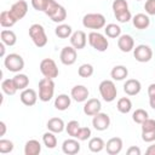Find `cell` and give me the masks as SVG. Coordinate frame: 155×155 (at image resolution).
Wrapping results in <instances>:
<instances>
[{
    "mask_svg": "<svg viewBox=\"0 0 155 155\" xmlns=\"http://www.w3.org/2000/svg\"><path fill=\"white\" fill-rule=\"evenodd\" d=\"M111 7L117 22L127 23L132 19V15H131V11L128 10V4L126 0H114L111 4Z\"/></svg>",
    "mask_w": 155,
    "mask_h": 155,
    "instance_id": "cell-1",
    "label": "cell"
},
{
    "mask_svg": "<svg viewBox=\"0 0 155 155\" xmlns=\"http://www.w3.org/2000/svg\"><path fill=\"white\" fill-rule=\"evenodd\" d=\"M29 36H30L31 41L34 42V45L39 48L46 46L48 42L46 31H45L44 27L39 23H34L29 27Z\"/></svg>",
    "mask_w": 155,
    "mask_h": 155,
    "instance_id": "cell-2",
    "label": "cell"
},
{
    "mask_svg": "<svg viewBox=\"0 0 155 155\" xmlns=\"http://www.w3.org/2000/svg\"><path fill=\"white\" fill-rule=\"evenodd\" d=\"M105 17L102 13L98 12H92V13H87L82 17V25L87 29H92V30H98L105 27Z\"/></svg>",
    "mask_w": 155,
    "mask_h": 155,
    "instance_id": "cell-3",
    "label": "cell"
},
{
    "mask_svg": "<svg viewBox=\"0 0 155 155\" xmlns=\"http://www.w3.org/2000/svg\"><path fill=\"white\" fill-rule=\"evenodd\" d=\"M54 94V81L53 79L42 78L39 81V99L41 102H50Z\"/></svg>",
    "mask_w": 155,
    "mask_h": 155,
    "instance_id": "cell-4",
    "label": "cell"
},
{
    "mask_svg": "<svg viewBox=\"0 0 155 155\" xmlns=\"http://www.w3.org/2000/svg\"><path fill=\"white\" fill-rule=\"evenodd\" d=\"M98 90H99V93H101V97L103 98V101L108 102V103L115 101V98L117 96V88L113 80H103L99 84Z\"/></svg>",
    "mask_w": 155,
    "mask_h": 155,
    "instance_id": "cell-5",
    "label": "cell"
},
{
    "mask_svg": "<svg viewBox=\"0 0 155 155\" xmlns=\"http://www.w3.org/2000/svg\"><path fill=\"white\" fill-rule=\"evenodd\" d=\"M87 40H88V44L92 48H94L96 51L98 52H104L108 50L109 47V41L107 39L105 35L93 30L91 31L88 35H87Z\"/></svg>",
    "mask_w": 155,
    "mask_h": 155,
    "instance_id": "cell-6",
    "label": "cell"
},
{
    "mask_svg": "<svg viewBox=\"0 0 155 155\" xmlns=\"http://www.w3.org/2000/svg\"><path fill=\"white\" fill-rule=\"evenodd\" d=\"M5 68L11 73H21L24 68V59L18 53H10L4 58Z\"/></svg>",
    "mask_w": 155,
    "mask_h": 155,
    "instance_id": "cell-7",
    "label": "cell"
},
{
    "mask_svg": "<svg viewBox=\"0 0 155 155\" xmlns=\"http://www.w3.org/2000/svg\"><path fill=\"white\" fill-rule=\"evenodd\" d=\"M40 71L44 75V78L48 79H56L59 74L58 67L52 58H44L40 62Z\"/></svg>",
    "mask_w": 155,
    "mask_h": 155,
    "instance_id": "cell-8",
    "label": "cell"
},
{
    "mask_svg": "<svg viewBox=\"0 0 155 155\" xmlns=\"http://www.w3.org/2000/svg\"><path fill=\"white\" fill-rule=\"evenodd\" d=\"M133 56L139 63H147L153 58V50L145 44H140L133 48Z\"/></svg>",
    "mask_w": 155,
    "mask_h": 155,
    "instance_id": "cell-9",
    "label": "cell"
},
{
    "mask_svg": "<svg viewBox=\"0 0 155 155\" xmlns=\"http://www.w3.org/2000/svg\"><path fill=\"white\" fill-rule=\"evenodd\" d=\"M10 13L11 16L18 22L19 19H22L27 12H28V2L25 0H18L15 4H12V6L10 7Z\"/></svg>",
    "mask_w": 155,
    "mask_h": 155,
    "instance_id": "cell-10",
    "label": "cell"
},
{
    "mask_svg": "<svg viewBox=\"0 0 155 155\" xmlns=\"http://www.w3.org/2000/svg\"><path fill=\"white\" fill-rule=\"evenodd\" d=\"M76 57H78L76 48H74L71 45L64 46L59 54V59H61L62 64H64V65H73L76 62Z\"/></svg>",
    "mask_w": 155,
    "mask_h": 155,
    "instance_id": "cell-11",
    "label": "cell"
},
{
    "mask_svg": "<svg viewBox=\"0 0 155 155\" xmlns=\"http://www.w3.org/2000/svg\"><path fill=\"white\" fill-rule=\"evenodd\" d=\"M92 126L97 131H105L110 126V116L105 113L99 111L92 119Z\"/></svg>",
    "mask_w": 155,
    "mask_h": 155,
    "instance_id": "cell-12",
    "label": "cell"
},
{
    "mask_svg": "<svg viewBox=\"0 0 155 155\" xmlns=\"http://www.w3.org/2000/svg\"><path fill=\"white\" fill-rule=\"evenodd\" d=\"M88 96H90V91L86 86L84 85H76L71 88L70 91V97L71 99H74L75 102L78 103H82V102H86L88 99Z\"/></svg>",
    "mask_w": 155,
    "mask_h": 155,
    "instance_id": "cell-13",
    "label": "cell"
},
{
    "mask_svg": "<svg viewBox=\"0 0 155 155\" xmlns=\"http://www.w3.org/2000/svg\"><path fill=\"white\" fill-rule=\"evenodd\" d=\"M80 149H81L80 140L74 137L68 138L62 143V151L67 155H75L80 151Z\"/></svg>",
    "mask_w": 155,
    "mask_h": 155,
    "instance_id": "cell-14",
    "label": "cell"
},
{
    "mask_svg": "<svg viewBox=\"0 0 155 155\" xmlns=\"http://www.w3.org/2000/svg\"><path fill=\"white\" fill-rule=\"evenodd\" d=\"M87 44V35L84 30H76L70 36V45L76 50L85 48Z\"/></svg>",
    "mask_w": 155,
    "mask_h": 155,
    "instance_id": "cell-15",
    "label": "cell"
},
{
    "mask_svg": "<svg viewBox=\"0 0 155 155\" xmlns=\"http://www.w3.org/2000/svg\"><path fill=\"white\" fill-rule=\"evenodd\" d=\"M38 98H39V96H38L36 91L33 90V88H28V87H27L25 90H22V92H21V94H19L21 102H22L24 105H27V107H33V105H35Z\"/></svg>",
    "mask_w": 155,
    "mask_h": 155,
    "instance_id": "cell-16",
    "label": "cell"
},
{
    "mask_svg": "<svg viewBox=\"0 0 155 155\" xmlns=\"http://www.w3.org/2000/svg\"><path fill=\"white\" fill-rule=\"evenodd\" d=\"M102 110V103L97 98H90L84 104V113L87 116H94Z\"/></svg>",
    "mask_w": 155,
    "mask_h": 155,
    "instance_id": "cell-17",
    "label": "cell"
},
{
    "mask_svg": "<svg viewBox=\"0 0 155 155\" xmlns=\"http://www.w3.org/2000/svg\"><path fill=\"white\" fill-rule=\"evenodd\" d=\"M117 47L121 52H131L134 48V40L128 34H121L117 38Z\"/></svg>",
    "mask_w": 155,
    "mask_h": 155,
    "instance_id": "cell-18",
    "label": "cell"
},
{
    "mask_svg": "<svg viewBox=\"0 0 155 155\" xmlns=\"http://www.w3.org/2000/svg\"><path fill=\"white\" fill-rule=\"evenodd\" d=\"M124 147L122 139L120 137H113L105 143V150L109 155H117L121 153Z\"/></svg>",
    "mask_w": 155,
    "mask_h": 155,
    "instance_id": "cell-19",
    "label": "cell"
},
{
    "mask_svg": "<svg viewBox=\"0 0 155 155\" xmlns=\"http://www.w3.org/2000/svg\"><path fill=\"white\" fill-rule=\"evenodd\" d=\"M142 90V84L137 79H128L124 84V91L127 96H136Z\"/></svg>",
    "mask_w": 155,
    "mask_h": 155,
    "instance_id": "cell-20",
    "label": "cell"
},
{
    "mask_svg": "<svg viewBox=\"0 0 155 155\" xmlns=\"http://www.w3.org/2000/svg\"><path fill=\"white\" fill-rule=\"evenodd\" d=\"M132 23L134 25V28L139 29V30H144L148 29L150 25V18L149 15L145 13H137L132 17Z\"/></svg>",
    "mask_w": 155,
    "mask_h": 155,
    "instance_id": "cell-21",
    "label": "cell"
},
{
    "mask_svg": "<svg viewBox=\"0 0 155 155\" xmlns=\"http://www.w3.org/2000/svg\"><path fill=\"white\" fill-rule=\"evenodd\" d=\"M70 104H71V97L65 93H61L54 98V108L57 110L64 111L70 107Z\"/></svg>",
    "mask_w": 155,
    "mask_h": 155,
    "instance_id": "cell-22",
    "label": "cell"
},
{
    "mask_svg": "<svg viewBox=\"0 0 155 155\" xmlns=\"http://www.w3.org/2000/svg\"><path fill=\"white\" fill-rule=\"evenodd\" d=\"M46 127L48 131H51L53 133H61L65 130V124L61 117H51L47 121Z\"/></svg>",
    "mask_w": 155,
    "mask_h": 155,
    "instance_id": "cell-23",
    "label": "cell"
},
{
    "mask_svg": "<svg viewBox=\"0 0 155 155\" xmlns=\"http://www.w3.org/2000/svg\"><path fill=\"white\" fill-rule=\"evenodd\" d=\"M41 153V144L36 139H29L24 145V155H39Z\"/></svg>",
    "mask_w": 155,
    "mask_h": 155,
    "instance_id": "cell-24",
    "label": "cell"
},
{
    "mask_svg": "<svg viewBox=\"0 0 155 155\" xmlns=\"http://www.w3.org/2000/svg\"><path fill=\"white\" fill-rule=\"evenodd\" d=\"M127 75H128V69L125 65H115L110 71V76L114 81H122L127 78Z\"/></svg>",
    "mask_w": 155,
    "mask_h": 155,
    "instance_id": "cell-25",
    "label": "cell"
},
{
    "mask_svg": "<svg viewBox=\"0 0 155 155\" xmlns=\"http://www.w3.org/2000/svg\"><path fill=\"white\" fill-rule=\"evenodd\" d=\"M0 39L6 46H13L17 42V36L15 31L10 29H2L0 33Z\"/></svg>",
    "mask_w": 155,
    "mask_h": 155,
    "instance_id": "cell-26",
    "label": "cell"
},
{
    "mask_svg": "<svg viewBox=\"0 0 155 155\" xmlns=\"http://www.w3.org/2000/svg\"><path fill=\"white\" fill-rule=\"evenodd\" d=\"M88 149L92 153H101L103 149H105V142L101 137H93L88 140Z\"/></svg>",
    "mask_w": 155,
    "mask_h": 155,
    "instance_id": "cell-27",
    "label": "cell"
},
{
    "mask_svg": "<svg viewBox=\"0 0 155 155\" xmlns=\"http://www.w3.org/2000/svg\"><path fill=\"white\" fill-rule=\"evenodd\" d=\"M54 34L59 38V39H68L73 34V29L69 24H64V23H61L56 27L54 29Z\"/></svg>",
    "mask_w": 155,
    "mask_h": 155,
    "instance_id": "cell-28",
    "label": "cell"
},
{
    "mask_svg": "<svg viewBox=\"0 0 155 155\" xmlns=\"http://www.w3.org/2000/svg\"><path fill=\"white\" fill-rule=\"evenodd\" d=\"M17 23V21L11 16L8 10H5L0 13V24L2 28H11Z\"/></svg>",
    "mask_w": 155,
    "mask_h": 155,
    "instance_id": "cell-29",
    "label": "cell"
},
{
    "mask_svg": "<svg viewBox=\"0 0 155 155\" xmlns=\"http://www.w3.org/2000/svg\"><path fill=\"white\" fill-rule=\"evenodd\" d=\"M42 143L47 149H54L57 147V137L56 133L47 131L42 134Z\"/></svg>",
    "mask_w": 155,
    "mask_h": 155,
    "instance_id": "cell-30",
    "label": "cell"
},
{
    "mask_svg": "<svg viewBox=\"0 0 155 155\" xmlns=\"http://www.w3.org/2000/svg\"><path fill=\"white\" fill-rule=\"evenodd\" d=\"M104 33L110 39H117L121 35V28L115 23H109L104 27Z\"/></svg>",
    "mask_w": 155,
    "mask_h": 155,
    "instance_id": "cell-31",
    "label": "cell"
},
{
    "mask_svg": "<svg viewBox=\"0 0 155 155\" xmlns=\"http://www.w3.org/2000/svg\"><path fill=\"white\" fill-rule=\"evenodd\" d=\"M15 81V85L17 87V90H25L29 85V78L25 74L22 73H16V75L12 78Z\"/></svg>",
    "mask_w": 155,
    "mask_h": 155,
    "instance_id": "cell-32",
    "label": "cell"
},
{
    "mask_svg": "<svg viewBox=\"0 0 155 155\" xmlns=\"http://www.w3.org/2000/svg\"><path fill=\"white\" fill-rule=\"evenodd\" d=\"M1 90L7 96H13L18 91L17 87H16V85H15L13 79H5V80H2V82H1Z\"/></svg>",
    "mask_w": 155,
    "mask_h": 155,
    "instance_id": "cell-33",
    "label": "cell"
},
{
    "mask_svg": "<svg viewBox=\"0 0 155 155\" xmlns=\"http://www.w3.org/2000/svg\"><path fill=\"white\" fill-rule=\"evenodd\" d=\"M116 108L121 114H128L132 109V102L128 97H121L116 103Z\"/></svg>",
    "mask_w": 155,
    "mask_h": 155,
    "instance_id": "cell-34",
    "label": "cell"
},
{
    "mask_svg": "<svg viewBox=\"0 0 155 155\" xmlns=\"http://www.w3.org/2000/svg\"><path fill=\"white\" fill-rule=\"evenodd\" d=\"M148 117H149L148 111L144 110V109H142V108L136 109V110L133 111V114H132V120H133L136 124H139V125H142Z\"/></svg>",
    "mask_w": 155,
    "mask_h": 155,
    "instance_id": "cell-35",
    "label": "cell"
},
{
    "mask_svg": "<svg viewBox=\"0 0 155 155\" xmlns=\"http://www.w3.org/2000/svg\"><path fill=\"white\" fill-rule=\"evenodd\" d=\"M51 18V21L52 22H54V23H58V24H61V23H63L64 21H65V18H67V10L61 5L59 6V8L50 17Z\"/></svg>",
    "mask_w": 155,
    "mask_h": 155,
    "instance_id": "cell-36",
    "label": "cell"
},
{
    "mask_svg": "<svg viewBox=\"0 0 155 155\" xmlns=\"http://www.w3.org/2000/svg\"><path fill=\"white\" fill-rule=\"evenodd\" d=\"M93 71H94L93 65L90 64V63H84V64H81V65L79 67V69H78V74H79V76H81V78H90V76L93 75Z\"/></svg>",
    "mask_w": 155,
    "mask_h": 155,
    "instance_id": "cell-37",
    "label": "cell"
},
{
    "mask_svg": "<svg viewBox=\"0 0 155 155\" xmlns=\"http://www.w3.org/2000/svg\"><path fill=\"white\" fill-rule=\"evenodd\" d=\"M80 124H79V121H76V120H71V121H69L67 125H65V131H67V133L70 136V137H76V134H78V132H79V130H80Z\"/></svg>",
    "mask_w": 155,
    "mask_h": 155,
    "instance_id": "cell-38",
    "label": "cell"
},
{
    "mask_svg": "<svg viewBox=\"0 0 155 155\" xmlns=\"http://www.w3.org/2000/svg\"><path fill=\"white\" fill-rule=\"evenodd\" d=\"M13 148H15V145H13L12 140L4 139V138L0 139V153L1 154H8L13 150Z\"/></svg>",
    "mask_w": 155,
    "mask_h": 155,
    "instance_id": "cell-39",
    "label": "cell"
},
{
    "mask_svg": "<svg viewBox=\"0 0 155 155\" xmlns=\"http://www.w3.org/2000/svg\"><path fill=\"white\" fill-rule=\"evenodd\" d=\"M59 4L56 1V0H48L47 1V5H46V8H45V11H44V13L46 15V16H48V17H51L58 8H59Z\"/></svg>",
    "mask_w": 155,
    "mask_h": 155,
    "instance_id": "cell-40",
    "label": "cell"
},
{
    "mask_svg": "<svg viewBox=\"0 0 155 155\" xmlns=\"http://www.w3.org/2000/svg\"><path fill=\"white\" fill-rule=\"evenodd\" d=\"M91 136H92L91 128H88V127H80V130H79V132H78V134H76L75 138L79 139L80 142H84V140L90 139Z\"/></svg>",
    "mask_w": 155,
    "mask_h": 155,
    "instance_id": "cell-41",
    "label": "cell"
},
{
    "mask_svg": "<svg viewBox=\"0 0 155 155\" xmlns=\"http://www.w3.org/2000/svg\"><path fill=\"white\" fill-rule=\"evenodd\" d=\"M47 1H48V0H31V6H33L34 10L44 12L45 8H46Z\"/></svg>",
    "mask_w": 155,
    "mask_h": 155,
    "instance_id": "cell-42",
    "label": "cell"
},
{
    "mask_svg": "<svg viewBox=\"0 0 155 155\" xmlns=\"http://www.w3.org/2000/svg\"><path fill=\"white\" fill-rule=\"evenodd\" d=\"M148 96H149V104L155 110V84H150L148 87Z\"/></svg>",
    "mask_w": 155,
    "mask_h": 155,
    "instance_id": "cell-43",
    "label": "cell"
},
{
    "mask_svg": "<svg viewBox=\"0 0 155 155\" xmlns=\"http://www.w3.org/2000/svg\"><path fill=\"white\" fill-rule=\"evenodd\" d=\"M142 139L145 143H151L155 140V130L151 131H142Z\"/></svg>",
    "mask_w": 155,
    "mask_h": 155,
    "instance_id": "cell-44",
    "label": "cell"
},
{
    "mask_svg": "<svg viewBox=\"0 0 155 155\" xmlns=\"http://www.w3.org/2000/svg\"><path fill=\"white\" fill-rule=\"evenodd\" d=\"M144 10L147 15L155 16V0H147L144 4Z\"/></svg>",
    "mask_w": 155,
    "mask_h": 155,
    "instance_id": "cell-45",
    "label": "cell"
},
{
    "mask_svg": "<svg viewBox=\"0 0 155 155\" xmlns=\"http://www.w3.org/2000/svg\"><path fill=\"white\" fill-rule=\"evenodd\" d=\"M151 130H155V120L148 117L142 124V131H151Z\"/></svg>",
    "mask_w": 155,
    "mask_h": 155,
    "instance_id": "cell-46",
    "label": "cell"
},
{
    "mask_svg": "<svg viewBox=\"0 0 155 155\" xmlns=\"http://www.w3.org/2000/svg\"><path fill=\"white\" fill-rule=\"evenodd\" d=\"M126 154H127V155H140L142 151H140V148H139V147L133 145V147H130V148L127 149Z\"/></svg>",
    "mask_w": 155,
    "mask_h": 155,
    "instance_id": "cell-47",
    "label": "cell"
},
{
    "mask_svg": "<svg viewBox=\"0 0 155 155\" xmlns=\"http://www.w3.org/2000/svg\"><path fill=\"white\" fill-rule=\"evenodd\" d=\"M0 128H1V131H0V137H4L5 133H6V124H5L4 121H0Z\"/></svg>",
    "mask_w": 155,
    "mask_h": 155,
    "instance_id": "cell-48",
    "label": "cell"
},
{
    "mask_svg": "<svg viewBox=\"0 0 155 155\" xmlns=\"http://www.w3.org/2000/svg\"><path fill=\"white\" fill-rule=\"evenodd\" d=\"M145 153H147L148 155H155V144L149 145V147H148V149L145 150Z\"/></svg>",
    "mask_w": 155,
    "mask_h": 155,
    "instance_id": "cell-49",
    "label": "cell"
},
{
    "mask_svg": "<svg viewBox=\"0 0 155 155\" xmlns=\"http://www.w3.org/2000/svg\"><path fill=\"white\" fill-rule=\"evenodd\" d=\"M5 46H6V45L1 41V42H0V56H1V57H5Z\"/></svg>",
    "mask_w": 155,
    "mask_h": 155,
    "instance_id": "cell-50",
    "label": "cell"
},
{
    "mask_svg": "<svg viewBox=\"0 0 155 155\" xmlns=\"http://www.w3.org/2000/svg\"><path fill=\"white\" fill-rule=\"evenodd\" d=\"M137 1H140V0H137Z\"/></svg>",
    "mask_w": 155,
    "mask_h": 155,
    "instance_id": "cell-51",
    "label": "cell"
}]
</instances>
